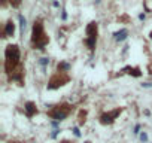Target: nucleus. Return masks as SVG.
<instances>
[{
  "label": "nucleus",
  "mask_w": 152,
  "mask_h": 143,
  "mask_svg": "<svg viewBox=\"0 0 152 143\" xmlns=\"http://www.w3.org/2000/svg\"><path fill=\"white\" fill-rule=\"evenodd\" d=\"M6 60H5V72L8 73L11 81H18L23 83L24 70L23 66L19 64V48L17 45H9L6 48Z\"/></svg>",
  "instance_id": "obj_1"
},
{
  "label": "nucleus",
  "mask_w": 152,
  "mask_h": 143,
  "mask_svg": "<svg viewBox=\"0 0 152 143\" xmlns=\"http://www.w3.org/2000/svg\"><path fill=\"white\" fill-rule=\"evenodd\" d=\"M49 39L45 34L43 30V24L40 19L35 21V25H33V36H31V43L35 49H45V46L48 45Z\"/></svg>",
  "instance_id": "obj_2"
},
{
  "label": "nucleus",
  "mask_w": 152,
  "mask_h": 143,
  "mask_svg": "<svg viewBox=\"0 0 152 143\" xmlns=\"http://www.w3.org/2000/svg\"><path fill=\"white\" fill-rule=\"evenodd\" d=\"M70 112H72L70 105H66V103H63V105H58V106H55L52 110H49L48 115L51 116V118L57 119V121H63V119L67 118Z\"/></svg>",
  "instance_id": "obj_3"
},
{
  "label": "nucleus",
  "mask_w": 152,
  "mask_h": 143,
  "mask_svg": "<svg viewBox=\"0 0 152 143\" xmlns=\"http://www.w3.org/2000/svg\"><path fill=\"white\" fill-rule=\"evenodd\" d=\"M96 42H97V23L92 21L87 25V39H85V43L92 51L96 46Z\"/></svg>",
  "instance_id": "obj_4"
},
{
  "label": "nucleus",
  "mask_w": 152,
  "mask_h": 143,
  "mask_svg": "<svg viewBox=\"0 0 152 143\" xmlns=\"http://www.w3.org/2000/svg\"><path fill=\"white\" fill-rule=\"evenodd\" d=\"M66 82H69V76L66 73H60V72H57V73L51 77V81L48 83V89H55L58 87L64 85Z\"/></svg>",
  "instance_id": "obj_5"
},
{
  "label": "nucleus",
  "mask_w": 152,
  "mask_h": 143,
  "mask_svg": "<svg viewBox=\"0 0 152 143\" xmlns=\"http://www.w3.org/2000/svg\"><path fill=\"white\" fill-rule=\"evenodd\" d=\"M119 113H121V109H115L114 112L103 113V115L100 116V122H102V124H112V122L115 121V118H116Z\"/></svg>",
  "instance_id": "obj_6"
},
{
  "label": "nucleus",
  "mask_w": 152,
  "mask_h": 143,
  "mask_svg": "<svg viewBox=\"0 0 152 143\" xmlns=\"http://www.w3.org/2000/svg\"><path fill=\"white\" fill-rule=\"evenodd\" d=\"M14 33H15V24L14 21H8L3 28V37H11L14 36Z\"/></svg>",
  "instance_id": "obj_7"
},
{
  "label": "nucleus",
  "mask_w": 152,
  "mask_h": 143,
  "mask_svg": "<svg viewBox=\"0 0 152 143\" xmlns=\"http://www.w3.org/2000/svg\"><path fill=\"white\" fill-rule=\"evenodd\" d=\"M24 109H25V113H27L29 118H31L35 113H37V107H36V105L33 101H27V103H25V107Z\"/></svg>",
  "instance_id": "obj_8"
},
{
  "label": "nucleus",
  "mask_w": 152,
  "mask_h": 143,
  "mask_svg": "<svg viewBox=\"0 0 152 143\" xmlns=\"http://www.w3.org/2000/svg\"><path fill=\"white\" fill-rule=\"evenodd\" d=\"M127 34H128V31L125 30V28H122V30H119V31H116L114 36H115V40L122 42V40H125V39H127Z\"/></svg>",
  "instance_id": "obj_9"
},
{
  "label": "nucleus",
  "mask_w": 152,
  "mask_h": 143,
  "mask_svg": "<svg viewBox=\"0 0 152 143\" xmlns=\"http://www.w3.org/2000/svg\"><path fill=\"white\" fill-rule=\"evenodd\" d=\"M58 72H60V73H66V72H69L70 70V64L69 63H60V64H58Z\"/></svg>",
  "instance_id": "obj_10"
},
{
  "label": "nucleus",
  "mask_w": 152,
  "mask_h": 143,
  "mask_svg": "<svg viewBox=\"0 0 152 143\" xmlns=\"http://www.w3.org/2000/svg\"><path fill=\"white\" fill-rule=\"evenodd\" d=\"M19 23H21V24H19V25H21V31L24 33V28H25V23H27V21H25V18H24L23 15H19Z\"/></svg>",
  "instance_id": "obj_11"
},
{
  "label": "nucleus",
  "mask_w": 152,
  "mask_h": 143,
  "mask_svg": "<svg viewBox=\"0 0 152 143\" xmlns=\"http://www.w3.org/2000/svg\"><path fill=\"white\" fill-rule=\"evenodd\" d=\"M140 140H142L143 143H146V142H148V134H146V133H142V134H140Z\"/></svg>",
  "instance_id": "obj_12"
},
{
  "label": "nucleus",
  "mask_w": 152,
  "mask_h": 143,
  "mask_svg": "<svg viewBox=\"0 0 152 143\" xmlns=\"http://www.w3.org/2000/svg\"><path fill=\"white\" fill-rule=\"evenodd\" d=\"M39 63H40V64H42V66L45 67V66H46V64H48V63H49V60H48V58H40V61H39Z\"/></svg>",
  "instance_id": "obj_13"
},
{
  "label": "nucleus",
  "mask_w": 152,
  "mask_h": 143,
  "mask_svg": "<svg viewBox=\"0 0 152 143\" xmlns=\"http://www.w3.org/2000/svg\"><path fill=\"white\" fill-rule=\"evenodd\" d=\"M11 5L12 6H19L21 5V0H11Z\"/></svg>",
  "instance_id": "obj_14"
},
{
  "label": "nucleus",
  "mask_w": 152,
  "mask_h": 143,
  "mask_svg": "<svg viewBox=\"0 0 152 143\" xmlns=\"http://www.w3.org/2000/svg\"><path fill=\"white\" fill-rule=\"evenodd\" d=\"M73 134L76 136V137H79V136H81V131H79V128H76V127L73 128Z\"/></svg>",
  "instance_id": "obj_15"
},
{
  "label": "nucleus",
  "mask_w": 152,
  "mask_h": 143,
  "mask_svg": "<svg viewBox=\"0 0 152 143\" xmlns=\"http://www.w3.org/2000/svg\"><path fill=\"white\" fill-rule=\"evenodd\" d=\"M58 133H60V130H54V133L51 134V137H57V136H58Z\"/></svg>",
  "instance_id": "obj_16"
},
{
  "label": "nucleus",
  "mask_w": 152,
  "mask_h": 143,
  "mask_svg": "<svg viewBox=\"0 0 152 143\" xmlns=\"http://www.w3.org/2000/svg\"><path fill=\"white\" fill-rule=\"evenodd\" d=\"M139 130H140V125H136V127H134V134L139 133Z\"/></svg>",
  "instance_id": "obj_17"
},
{
  "label": "nucleus",
  "mask_w": 152,
  "mask_h": 143,
  "mask_svg": "<svg viewBox=\"0 0 152 143\" xmlns=\"http://www.w3.org/2000/svg\"><path fill=\"white\" fill-rule=\"evenodd\" d=\"M61 18H63V19H66V18H67V14H66V11H63V14H61Z\"/></svg>",
  "instance_id": "obj_18"
},
{
  "label": "nucleus",
  "mask_w": 152,
  "mask_h": 143,
  "mask_svg": "<svg viewBox=\"0 0 152 143\" xmlns=\"http://www.w3.org/2000/svg\"><path fill=\"white\" fill-rule=\"evenodd\" d=\"M142 85L148 88V87H152V83H151V82H146V83H142Z\"/></svg>",
  "instance_id": "obj_19"
},
{
  "label": "nucleus",
  "mask_w": 152,
  "mask_h": 143,
  "mask_svg": "<svg viewBox=\"0 0 152 143\" xmlns=\"http://www.w3.org/2000/svg\"><path fill=\"white\" fill-rule=\"evenodd\" d=\"M149 70H151V73H152V64H151V66H149Z\"/></svg>",
  "instance_id": "obj_20"
},
{
  "label": "nucleus",
  "mask_w": 152,
  "mask_h": 143,
  "mask_svg": "<svg viewBox=\"0 0 152 143\" xmlns=\"http://www.w3.org/2000/svg\"><path fill=\"white\" fill-rule=\"evenodd\" d=\"M149 36H151V39H152V31H151V34H149Z\"/></svg>",
  "instance_id": "obj_21"
},
{
  "label": "nucleus",
  "mask_w": 152,
  "mask_h": 143,
  "mask_svg": "<svg viewBox=\"0 0 152 143\" xmlns=\"http://www.w3.org/2000/svg\"><path fill=\"white\" fill-rule=\"evenodd\" d=\"M85 143H91V142H85Z\"/></svg>",
  "instance_id": "obj_22"
},
{
  "label": "nucleus",
  "mask_w": 152,
  "mask_h": 143,
  "mask_svg": "<svg viewBox=\"0 0 152 143\" xmlns=\"http://www.w3.org/2000/svg\"><path fill=\"white\" fill-rule=\"evenodd\" d=\"M11 143H17V142H11Z\"/></svg>",
  "instance_id": "obj_23"
}]
</instances>
